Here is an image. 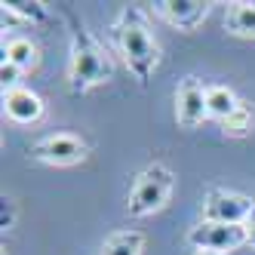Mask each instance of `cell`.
Returning a JSON list of instances; mask_svg holds the SVG:
<instances>
[{
	"label": "cell",
	"mask_w": 255,
	"mask_h": 255,
	"mask_svg": "<svg viewBox=\"0 0 255 255\" xmlns=\"http://www.w3.org/2000/svg\"><path fill=\"white\" fill-rule=\"evenodd\" d=\"M114 43L120 49L126 68H129V74L141 86H148L151 74L160 65V43L138 6H126L120 12V19L114 22Z\"/></svg>",
	"instance_id": "1"
},
{
	"label": "cell",
	"mask_w": 255,
	"mask_h": 255,
	"mask_svg": "<svg viewBox=\"0 0 255 255\" xmlns=\"http://www.w3.org/2000/svg\"><path fill=\"white\" fill-rule=\"evenodd\" d=\"M71 22V59H68V86L74 96H83L114 77V62L108 49L89 34L74 15L68 12Z\"/></svg>",
	"instance_id": "2"
},
{
	"label": "cell",
	"mask_w": 255,
	"mask_h": 255,
	"mask_svg": "<svg viewBox=\"0 0 255 255\" xmlns=\"http://www.w3.org/2000/svg\"><path fill=\"white\" fill-rule=\"evenodd\" d=\"M172 185H175V175L169 166L163 163H151L148 169H141L135 185L129 191V203H126V212L132 218H141V215H151L157 209L166 206V200L172 194Z\"/></svg>",
	"instance_id": "3"
},
{
	"label": "cell",
	"mask_w": 255,
	"mask_h": 255,
	"mask_svg": "<svg viewBox=\"0 0 255 255\" xmlns=\"http://www.w3.org/2000/svg\"><path fill=\"white\" fill-rule=\"evenodd\" d=\"M188 243L197 252H234L237 246L246 243V225H215V222H200L188 231Z\"/></svg>",
	"instance_id": "4"
},
{
	"label": "cell",
	"mask_w": 255,
	"mask_h": 255,
	"mask_svg": "<svg viewBox=\"0 0 255 255\" xmlns=\"http://www.w3.org/2000/svg\"><path fill=\"white\" fill-rule=\"evenodd\" d=\"M255 203L237 191H209L203 200V222L215 225H246Z\"/></svg>",
	"instance_id": "5"
},
{
	"label": "cell",
	"mask_w": 255,
	"mask_h": 255,
	"mask_svg": "<svg viewBox=\"0 0 255 255\" xmlns=\"http://www.w3.org/2000/svg\"><path fill=\"white\" fill-rule=\"evenodd\" d=\"M31 157L46 163V166H74V163L86 160V141L71 132H56L34 144Z\"/></svg>",
	"instance_id": "6"
},
{
	"label": "cell",
	"mask_w": 255,
	"mask_h": 255,
	"mask_svg": "<svg viewBox=\"0 0 255 255\" xmlns=\"http://www.w3.org/2000/svg\"><path fill=\"white\" fill-rule=\"evenodd\" d=\"M206 89L197 77H185L175 89V120L185 126V129H194L203 120H209V108H206Z\"/></svg>",
	"instance_id": "7"
},
{
	"label": "cell",
	"mask_w": 255,
	"mask_h": 255,
	"mask_svg": "<svg viewBox=\"0 0 255 255\" xmlns=\"http://www.w3.org/2000/svg\"><path fill=\"white\" fill-rule=\"evenodd\" d=\"M157 6V15L163 22H169L172 28L178 31H194L206 22V15H209V6L206 0H160Z\"/></svg>",
	"instance_id": "8"
},
{
	"label": "cell",
	"mask_w": 255,
	"mask_h": 255,
	"mask_svg": "<svg viewBox=\"0 0 255 255\" xmlns=\"http://www.w3.org/2000/svg\"><path fill=\"white\" fill-rule=\"evenodd\" d=\"M3 111H6V117H9L12 123L28 126V123H37V120L43 117L46 105H43V99L34 93V89L19 86V89H9V93H3Z\"/></svg>",
	"instance_id": "9"
},
{
	"label": "cell",
	"mask_w": 255,
	"mask_h": 255,
	"mask_svg": "<svg viewBox=\"0 0 255 255\" xmlns=\"http://www.w3.org/2000/svg\"><path fill=\"white\" fill-rule=\"evenodd\" d=\"M206 108H209V117L218 120V123H225L237 108H240V99H237V93L231 86H209L206 89Z\"/></svg>",
	"instance_id": "10"
},
{
	"label": "cell",
	"mask_w": 255,
	"mask_h": 255,
	"mask_svg": "<svg viewBox=\"0 0 255 255\" xmlns=\"http://www.w3.org/2000/svg\"><path fill=\"white\" fill-rule=\"evenodd\" d=\"M225 28L234 37H255V3H231L228 15H225Z\"/></svg>",
	"instance_id": "11"
},
{
	"label": "cell",
	"mask_w": 255,
	"mask_h": 255,
	"mask_svg": "<svg viewBox=\"0 0 255 255\" xmlns=\"http://www.w3.org/2000/svg\"><path fill=\"white\" fill-rule=\"evenodd\" d=\"M3 59L12 62L15 68H22V71H34L40 62V49L31 37H12L3 49Z\"/></svg>",
	"instance_id": "12"
},
{
	"label": "cell",
	"mask_w": 255,
	"mask_h": 255,
	"mask_svg": "<svg viewBox=\"0 0 255 255\" xmlns=\"http://www.w3.org/2000/svg\"><path fill=\"white\" fill-rule=\"evenodd\" d=\"M141 249H144L141 231H117L105 240L102 255H141Z\"/></svg>",
	"instance_id": "13"
},
{
	"label": "cell",
	"mask_w": 255,
	"mask_h": 255,
	"mask_svg": "<svg viewBox=\"0 0 255 255\" xmlns=\"http://www.w3.org/2000/svg\"><path fill=\"white\" fill-rule=\"evenodd\" d=\"M255 129V105L252 102H240V108L222 123V132L228 138H246Z\"/></svg>",
	"instance_id": "14"
},
{
	"label": "cell",
	"mask_w": 255,
	"mask_h": 255,
	"mask_svg": "<svg viewBox=\"0 0 255 255\" xmlns=\"http://www.w3.org/2000/svg\"><path fill=\"white\" fill-rule=\"evenodd\" d=\"M3 12H9V15H15V19H22V22H34V25H40V22H46V6L43 3H37V0H22V3H15V0H3Z\"/></svg>",
	"instance_id": "15"
},
{
	"label": "cell",
	"mask_w": 255,
	"mask_h": 255,
	"mask_svg": "<svg viewBox=\"0 0 255 255\" xmlns=\"http://www.w3.org/2000/svg\"><path fill=\"white\" fill-rule=\"evenodd\" d=\"M25 74L22 68H15L12 62L3 59V65H0V83H3V93H9V89H19V77Z\"/></svg>",
	"instance_id": "16"
},
{
	"label": "cell",
	"mask_w": 255,
	"mask_h": 255,
	"mask_svg": "<svg viewBox=\"0 0 255 255\" xmlns=\"http://www.w3.org/2000/svg\"><path fill=\"white\" fill-rule=\"evenodd\" d=\"M246 243L255 249V209H252V215H249V222H246Z\"/></svg>",
	"instance_id": "17"
},
{
	"label": "cell",
	"mask_w": 255,
	"mask_h": 255,
	"mask_svg": "<svg viewBox=\"0 0 255 255\" xmlns=\"http://www.w3.org/2000/svg\"><path fill=\"white\" fill-rule=\"evenodd\" d=\"M194 255H218V252H194Z\"/></svg>",
	"instance_id": "18"
}]
</instances>
